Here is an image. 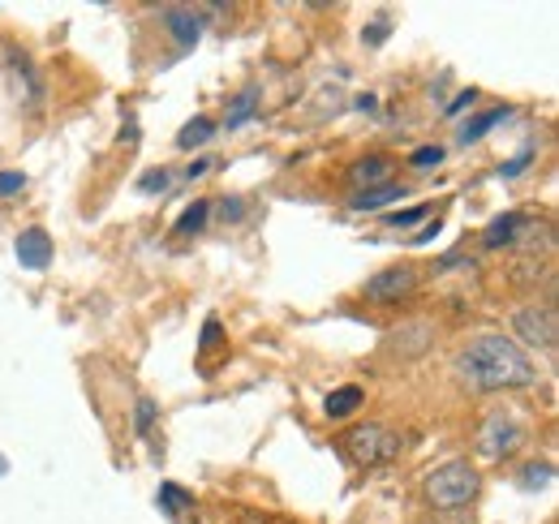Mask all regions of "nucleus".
<instances>
[{"instance_id":"f257e3e1","label":"nucleus","mask_w":559,"mask_h":524,"mask_svg":"<svg viewBox=\"0 0 559 524\" xmlns=\"http://www.w3.org/2000/svg\"><path fill=\"white\" fill-rule=\"evenodd\" d=\"M456 374L469 388H478V392L530 388L538 379V370L530 366V357L521 353V344L508 340V335H478V340H469V348L456 357Z\"/></svg>"},{"instance_id":"f03ea898","label":"nucleus","mask_w":559,"mask_h":524,"mask_svg":"<svg viewBox=\"0 0 559 524\" xmlns=\"http://www.w3.org/2000/svg\"><path fill=\"white\" fill-rule=\"evenodd\" d=\"M478 490H483V481L465 460H452V464H443L426 477V503L435 512H461L478 499Z\"/></svg>"},{"instance_id":"7ed1b4c3","label":"nucleus","mask_w":559,"mask_h":524,"mask_svg":"<svg viewBox=\"0 0 559 524\" xmlns=\"http://www.w3.org/2000/svg\"><path fill=\"white\" fill-rule=\"evenodd\" d=\"M396 452H401V439L392 430H383V426H353L345 434V456L353 464H361V468L388 464V460H396Z\"/></svg>"},{"instance_id":"20e7f679","label":"nucleus","mask_w":559,"mask_h":524,"mask_svg":"<svg viewBox=\"0 0 559 524\" xmlns=\"http://www.w3.org/2000/svg\"><path fill=\"white\" fill-rule=\"evenodd\" d=\"M414 288H418V271H414V266H388V271H379V275L366 279V297L379 301V306L401 301V297H409Z\"/></svg>"},{"instance_id":"39448f33","label":"nucleus","mask_w":559,"mask_h":524,"mask_svg":"<svg viewBox=\"0 0 559 524\" xmlns=\"http://www.w3.org/2000/svg\"><path fill=\"white\" fill-rule=\"evenodd\" d=\"M521 426L512 421V417H503V413H495V417H487L483 421V434H478V448H483V456L490 460H503L512 456L516 448H521Z\"/></svg>"},{"instance_id":"423d86ee","label":"nucleus","mask_w":559,"mask_h":524,"mask_svg":"<svg viewBox=\"0 0 559 524\" xmlns=\"http://www.w3.org/2000/svg\"><path fill=\"white\" fill-rule=\"evenodd\" d=\"M512 331L534 344V348H556V310L543 306V310H516L512 314Z\"/></svg>"},{"instance_id":"0eeeda50","label":"nucleus","mask_w":559,"mask_h":524,"mask_svg":"<svg viewBox=\"0 0 559 524\" xmlns=\"http://www.w3.org/2000/svg\"><path fill=\"white\" fill-rule=\"evenodd\" d=\"M392 159L388 155H370V159H357L349 168V186H357V194L366 190H379V186H392Z\"/></svg>"},{"instance_id":"6e6552de","label":"nucleus","mask_w":559,"mask_h":524,"mask_svg":"<svg viewBox=\"0 0 559 524\" xmlns=\"http://www.w3.org/2000/svg\"><path fill=\"white\" fill-rule=\"evenodd\" d=\"M164 26L177 39V48H194L203 35V13L199 9H164Z\"/></svg>"},{"instance_id":"1a4fd4ad","label":"nucleus","mask_w":559,"mask_h":524,"mask_svg":"<svg viewBox=\"0 0 559 524\" xmlns=\"http://www.w3.org/2000/svg\"><path fill=\"white\" fill-rule=\"evenodd\" d=\"M17 262L31 266V271H44V266L52 262V237H48L44 228H26V233L17 237Z\"/></svg>"},{"instance_id":"9d476101","label":"nucleus","mask_w":559,"mask_h":524,"mask_svg":"<svg viewBox=\"0 0 559 524\" xmlns=\"http://www.w3.org/2000/svg\"><path fill=\"white\" fill-rule=\"evenodd\" d=\"M530 224V215H521V211H508V215H499L495 224H490L487 233H483V246L487 250H499V246H512L516 237H521V228Z\"/></svg>"},{"instance_id":"9b49d317","label":"nucleus","mask_w":559,"mask_h":524,"mask_svg":"<svg viewBox=\"0 0 559 524\" xmlns=\"http://www.w3.org/2000/svg\"><path fill=\"white\" fill-rule=\"evenodd\" d=\"M254 112H259V91L250 86V91H241V95L228 104V112H224V126H228V130H241V126H246Z\"/></svg>"},{"instance_id":"f8f14e48","label":"nucleus","mask_w":559,"mask_h":524,"mask_svg":"<svg viewBox=\"0 0 559 524\" xmlns=\"http://www.w3.org/2000/svg\"><path fill=\"white\" fill-rule=\"evenodd\" d=\"M503 117H508V108H490V112H483V117H469V121L461 126V142L469 146V142H478V138H487V133L495 130V126H499Z\"/></svg>"},{"instance_id":"ddd939ff","label":"nucleus","mask_w":559,"mask_h":524,"mask_svg":"<svg viewBox=\"0 0 559 524\" xmlns=\"http://www.w3.org/2000/svg\"><path fill=\"white\" fill-rule=\"evenodd\" d=\"M361 400H366V392L349 383V388H336V392L328 395V404H323V408H328V417H349Z\"/></svg>"},{"instance_id":"4468645a","label":"nucleus","mask_w":559,"mask_h":524,"mask_svg":"<svg viewBox=\"0 0 559 524\" xmlns=\"http://www.w3.org/2000/svg\"><path fill=\"white\" fill-rule=\"evenodd\" d=\"M401 194H405V190H396V186H379V190L353 194V198H349V206H353V211H374V206H388V202H396Z\"/></svg>"},{"instance_id":"2eb2a0df","label":"nucleus","mask_w":559,"mask_h":524,"mask_svg":"<svg viewBox=\"0 0 559 524\" xmlns=\"http://www.w3.org/2000/svg\"><path fill=\"white\" fill-rule=\"evenodd\" d=\"M211 133H215V126H211L207 117H194L186 130L177 133V146H181V151H190V146H203Z\"/></svg>"},{"instance_id":"dca6fc26","label":"nucleus","mask_w":559,"mask_h":524,"mask_svg":"<svg viewBox=\"0 0 559 524\" xmlns=\"http://www.w3.org/2000/svg\"><path fill=\"white\" fill-rule=\"evenodd\" d=\"M190 503H194L190 490H181V486H159V508H164L168 516H181Z\"/></svg>"},{"instance_id":"f3484780","label":"nucleus","mask_w":559,"mask_h":524,"mask_svg":"<svg viewBox=\"0 0 559 524\" xmlns=\"http://www.w3.org/2000/svg\"><path fill=\"white\" fill-rule=\"evenodd\" d=\"M207 215H211V202H194V206L177 219V233H186V237H190V233H199V228L207 224Z\"/></svg>"},{"instance_id":"a211bd4d","label":"nucleus","mask_w":559,"mask_h":524,"mask_svg":"<svg viewBox=\"0 0 559 524\" xmlns=\"http://www.w3.org/2000/svg\"><path fill=\"white\" fill-rule=\"evenodd\" d=\"M551 477H556L551 464H525L521 468V486L525 490H543V486H551Z\"/></svg>"},{"instance_id":"6ab92c4d","label":"nucleus","mask_w":559,"mask_h":524,"mask_svg":"<svg viewBox=\"0 0 559 524\" xmlns=\"http://www.w3.org/2000/svg\"><path fill=\"white\" fill-rule=\"evenodd\" d=\"M409 164H414L418 172H426V168H439V164H443V146H418Z\"/></svg>"},{"instance_id":"aec40b11","label":"nucleus","mask_w":559,"mask_h":524,"mask_svg":"<svg viewBox=\"0 0 559 524\" xmlns=\"http://www.w3.org/2000/svg\"><path fill=\"white\" fill-rule=\"evenodd\" d=\"M155 400H139V408H134V430L139 434H151V426H155Z\"/></svg>"},{"instance_id":"412c9836","label":"nucleus","mask_w":559,"mask_h":524,"mask_svg":"<svg viewBox=\"0 0 559 524\" xmlns=\"http://www.w3.org/2000/svg\"><path fill=\"white\" fill-rule=\"evenodd\" d=\"M530 159H534V146H521V151H516V159H512V164L503 168V181H512V177H521V172L530 168Z\"/></svg>"},{"instance_id":"4be33fe9","label":"nucleus","mask_w":559,"mask_h":524,"mask_svg":"<svg viewBox=\"0 0 559 524\" xmlns=\"http://www.w3.org/2000/svg\"><path fill=\"white\" fill-rule=\"evenodd\" d=\"M26 190V177L22 172H0V198H17Z\"/></svg>"},{"instance_id":"5701e85b","label":"nucleus","mask_w":559,"mask_h":524,"mask_svg":"<svg viewBox=\"0 0 559 524\" xmlns=\"http://www.w3.org/2000/svg\"><path fill=\"white\" fill-rule=\"evenodd\" d=\"M418 219H426V206H409V211H396L388 224L392 228H409V224H418Z\"/></svg>"},{"instance_id":"b1692460","label":"nucleus","mask_w":559,"mask_h":524,"mask_svg":"<svg viewBox=\"0 0 559 524\" xmlns=\"http://www.w3.org/2000/svg\"><path fill=\"white\" fill-rule=\"evenodd\" d=\"M164 186H168V172H164V168H159V172H146L139 181L142 194H155V190H164Z\"/></svg>"},{"instance_id":"393cba45","label":"nucleus","mask_w":559,"mask_h":524,"mask_svg":"<svg viewBox=\"0 0 559 524\" xmlns=\"http://www.w3.org/2000/svg\"><path fill=\"white\" fill-rule=\"evenodd\" d=\"M219 344V319H207V327H203V353Z\"/></svg>"},{"instance_id":"a878e982","label":"nucleus","mask_w":559,"mask_h":524,"mask_svg":"<svg viewBox=\"0 0 559 524\" xmlns=\"http://www.w3.org/2000/svg\"><path fill=\"white\" fill-rule=\"evenodd\" d=\"M388 31H392L388 22H379V26H370V31H366V44H383V39H388Z\"/></svg>"},{"instance_id":"bb28decb","label":"nucleus","mask_w":559,"mask_h":524,"mask_svg":"<svg viewBox=\"0 0 559 524\" xmlns=\"http://www.w3.org/2000/svg\"><path fill=\"white\" fill-rule=\"evenodd\" d=\"M241 211H246L241 202H224V206H219V215H224V219H241Z\"/></svg>"}]
</instances>
